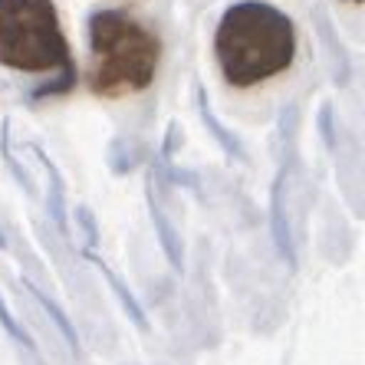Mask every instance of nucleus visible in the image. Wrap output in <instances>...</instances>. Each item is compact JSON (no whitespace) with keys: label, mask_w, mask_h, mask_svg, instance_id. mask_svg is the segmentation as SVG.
<instances>
[{"label":"nucleus","mask_w":365,"mask_h":365,"mask_svg":"<svg viewBox=\"0 0 365 365\" xmlns=\"http://www.w3.org/2000/svg\"><path fill=\"white\" fill-rule=\"evenodd\" d=\"M0 66L24 73L63 69L73 76L69 43L53 0H0Z\"/></svg>","instance_id":"nucleus-3"},{"label":"nucleus","mask_w":365,"mask_h":365,"mask_svg":"<svg viewBox=\"0 0 365 365\" xmlns=\"http://www.w3.org/2000/svg\"><path fill=\"white\" fill-rule=\"evenodd\" d=\"M93 69L89 89L99 96L138 93L155 79L158 69V36L122 10H102L89 24Z\"/></svg>","instance_id":"nucleus-2"},{"label":"nucleus","mask_w":365,"mask_h":365,"mask_svg":"<svg viewBox=\"0 0 365 365\" xmlns=\"http://www.w3.org/2000/svg\"><path fill=\"white\" fill-rule=\"evenodd\" d=\"M356 4H362V0H356Z\"/></svg>","instance_id":"nucleus-4"},{"label":"nucleus","mask_w":365,"mask_h":365,"mask_svg":"<svg viewBox=\"0 0 365 365\" xmlns=\"http://www.w3.org/2000/svg\"><path fill=\"white\" fill-rule=\"evenodd\" d=\"M214 53L221 63V73L230 86H257L277 76L293 63L297 34L283 10L247 0L234 4L217 24Z\"/></svg>","instance_id":"nucleus-1"}]
</instances>
